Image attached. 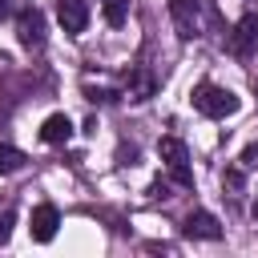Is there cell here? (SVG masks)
I'll list each match as a JSON object with an SVG mask.
<instances>
[{
    "instance_id": "obj_1",
    "label": "cell",
    "mask_w": 258,
    "mask_h": 258,
    "mask_svg": "<svg viewBox=\"0 0 258 258\" xmlns=\"http://www.w3.org/2000/svg\"><path fill=\"white\" fill-rule=\"evenodd\" d=\"M169 20H173V28H177L181 40H198V36L210 32L214 12H210L206 0H169Z\"/></svg>"
},
{
    "instance_id": "obj_2",
    "label": "cell",
    "mask_w": 258,
    "mask_h": 258,
    "mask_svg": "<svg viewBox=\"0 0 258 258\" xmlns=\"http://www.w3.org/2000/svg\"><path fill=\"white\" fill-rule=\"evenodd\" d=\"M189 101H194V109L206 113V117H230V113H238V97H234L230 89H222V85H210V81H202V85L189 93Z\"/></svg>"
},
{
    "instance_id": "obj_3",
    "label": "cell",
    "mask_w": 258,
    "mask_h": 258,
    "mask_svg": "<svg viewBox=\"0 0 258 258\" xmlns=\"http://www.w3.org/2000/svg\"><path fill=\"white\" fill-rule=\"evenodd\" d=\"M157 153H161V161L169 165V173H173V181H177V185H194L189 153H185V145H181L177 137H161V141H157Z\"/></svg>"
},
{
    "instance_id": "obj_4",
    "label": "cell",
    "mask_w": 258,
    "mask_h": 258,
    "mask_svg": "<svg viewBox=\"0 0 258 258\" xmlns=\"http://www.w3.org/2000/svg\"><path fill=\"white\" fill-rule=\"evenodd\" d=\"M16 36H20L24 48H40V40H44V16L36 8H20L16 12Z\"/></svg>"
},
{
    "instance_id": "obj_5",
    "label": "cell",
    "mask_w": 258,
    "mask_h": 258,
    "mask_svg": "<svg viewBox=\"0 0 258 258\" xmlns=\"http://www.w3.org/2000/svg\"><path fill=\"white\" fill-rule=\"evenodd\" d=\"M56 226H60V214H56V206H48V202H40V206L32 210V218H28V234H32V242H52Z\"/></svg>"
},
{
    "instance_id": "obj_6",
    "label": "cell",
    "mask_w": 258,
    "mask_h": 258,
    "mask_svg": "<svg viewBox=\"0 0 258 258\" xmlns=\"http://www.w3.org/2000/svg\"><path fill=\"white\" fill-rule=\"evenodd\" d=\"M56 20H60V28H64L69 36H81L85 24H89V8H85V0H56Z\"/></svg>"
},
{
    "instance_id": "obj_7",
    "label": "cell",
    "mask_w": 258,
    "mask_h": 258,
    "mask_svg": "<svg viewBox=\"0 0 258 258\" xmlns=\"http://www.w3.org/2000/svg\"><path fill=\"white\" fill-rule=\"evenodd\" d=\"M181 234H185V238H206V242H218V238H222V226H218V218H214V214L194 210V214L181 222Z\"/></svg>"
},
{
    "instance_id": "obj_8",
    "label": "cell",
    "mask_w": 258,
    "mask_h": 258,
    "mask_svg": "<svg viewBox=\"0 0 258 258\" xmlns=\"http://www.w3.org/2000/svg\"><path fill=\"white\" fill-rule=\"evenodd\" d=\"M254 44H258V16H242L238 28H234V36H230V48H234L238 56H250Z\"/></svg>"
},
{
    "instance_id": "obj_9",
    "label": "cell",
    "mask_w": 258,
    "mask_h": 258,
    "mask_svg": "<svg viewBox=\"0 0 258 258\" xmlns=\"http://www.w3.org/2000/svg\"><path fill=\"white\" fill-rule=\"evenodd\" d=\"M69 137H73V121H69L64 113L44 117V125H40V141H48V145H64Z\"/></svg>"
},
{
    "instance_id": "obj_10",
    "label": "cell",
    "mask_w": 258,
    "mask_h": 258,
    "mask_svg": "<svg viewBox=\"0 0 258 258\" xmlns=\"http://www.w3.org/2000/svg\"><path fill=\"white\" fill-rule=\"evenodd\" d=\"M153 89H157V85H153V77H149V73H141V69L125 77V97H129V101H149V97H153Z\"/></svg>"
},
{
    "instance_id": "obj_11",
    "label": "cell",
    "mask_w": 258,
    "mask_h": 258,
    "mask_svg": "<svg viewBox=\"0 0 258 258\" xmlns=\"http://www.w3.org/2000/svg\"><path fill=\"white\" fill-rule=\"evenodd\" d=\"M20 165H24V153L12 149V145H0V177H4V173H16Z\"/></svg>"
},
{
    "instance_id": "obj_12",
    "label": "cell",
    "mask_w": 258,
    "mask_h": 258,
    "mask_svg": "<svg viewBox=\"0 0 258 258\" xmlns=\"http://www.w3.org/2000/svg\"><path fill=\"white\" fill-rule=\"evenodd\" d=\"M129 16V0H105V20L109 24H125Z\"/></svg>"
},
{
    "instance_id": "obj_13",
    "label": "cell",
    "mask_w": 258,
    "mask_h": 258,
    "mask_svg": "<svg viewBox=\"0 0 258 258\" xmlns=\"http://www.w3.org/2000/svg\"><path fill=\"white\" fill-rule=\"evenodd\" d=\"M222 189H230V198H238L242 194V169H222Z\"/></svg>"
},
{
    "instance_id": "obj_14",
    "label": "cell",
    "mask_w": 258,
    "mask_h": 258,
    "mask_svg": "<svg viewBox=\"0 0 258 258\" xmlns=\"http://www.w3.org/2000/svg\"><path fill=\"white\" fill-rule=\"evenodd\" d=\"M8 234H12V210H0V246L8 242Z\"/></svg>"
},
{
    "instance_id": "obj_15",
    "label": "cell",
    "mask_w": 258,
    "mask_h": 258,
    "mask_svg": "<svg viewBox=\"0 0 258 258\" xmlns=\"http://www.w3.org/2000/svg\"><path fill=\"white\" fill-rule=\"evenodd\" d=\"M242 165H258V141H250V145L242 149Z\"/></svg>"
},
{
    "instance_id": "obj_16",
    "label": "cell",
    "mask_w": 258,
    "mask_h": 258,
    "mask_svg": "<svg viewBox=\"0 0 258 258\" xmlns=\"http://www.w3.org/2000/svg\"><path fill=\"white\" fill-rule=\"evenodd\" d=\"M12 12V0H0V16H8Z\"/></svg>"
},
{
    "instance_id": "obj_17",
    "label": "cell",
    "mask_w": 258,
    "mask_h": 258,
    "mask_svg": "<svg viewBox=\"0 0 258 258\" xmlns=\"http://www.w3.org/2000/svg\"><path fill=\"white\" fill-rule=\"evenodd\" d=\"M254 222H258V202H254Z\"/></svg>"
},
{
    "instance_id": "obj_18",
    "label": "cell",
    "mask_w": 258,
    "mask_h": 258,
    "mask_svg": "<svg viewBox=\"0 0 258 258\" xmlns=\"http://www.w3.org/2000/svg\"><path fill=\"white\" fill-rule=\"evenodd\" d=\"M254 97H258V81H254Z\"/></svg>"
}]
</instances>
